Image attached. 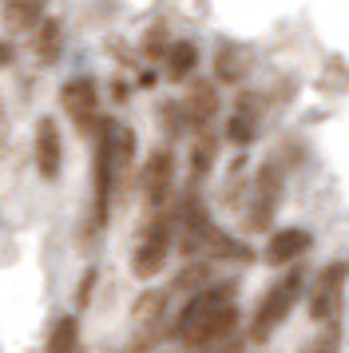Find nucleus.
I'll list each match as a JSON object with an SVG mask.
<instances>
[{"mask_svg":"<svg viewBox=\"0 0 349 353\" xmlns=\"http://www.w3.org/2000/svg\"><path fill=\"white\" fill-rule=\"evenodd\" d=\"M238 325V305H235V282L226 286H203L190 294L183 314L174 318V341L187 350H206L235 334Z\"/></svg>","mask_w":349,"mask_h":353,"instance_id":"1","label":"nucleus"},{"mask_svg":"<svg viewBox=\"0 0 349 353\" xmlns=\"http://www.w3.org/2000/svg\"><path fill=\"white\" fill-rule=\"evenodd\" d=\"M171 239H174V207L171 203L151 207L147 223L139 226V239L131 246V274L143 278V282L163 274V262L171 254Z\"/></svg>","mask_w":349,"mask_h":353,"instance_id":"2","label":"nucleus"},{"mask_svg":"<svg viewBox=\"0 0 349 353\" xmlns=\"http://www.w3.org/2000/svg\"><path fill=\"white\" fill-rule=\"evenodd\" d=\"M301 290H306V270L301 266H290V274H282L274 286L262 294V302L254 310V321H250V337L254 341H270L274 330L290 318V310L298 305Z\"/></svg>","mask_w":349,"mask_h":353,"instance_id":"3","label":"nucleus"},{"mask_svg":"<svg viewBox=\"0 0 349 353\" xmlns=\"http://www.w3.org/2000/svg\"><path fill=\"white\" fill-rule=\"evenodd\" d=\"M282 187H286L282 163H278V159H266L262 167H258L254 183H250V210H246V230H270L274 214H278V203H282Z\"/></svg>","mask_w":349,"mask_h":353,"instance_id":"4","label":"nucleus"},{"mask_svg":"<svg viewBox=\"0 0 349 353\" xmlns=\"http://www.w3.org/2000/svg\"><path fill=\"white\" fill-rule=\"evenodd\" d=\"M346 282H349V262H330V266L314 278V290H310V318H314L317 325H337L341 302H346Z\"/></svg>","mask_w":349,"mask_h":353,"instance_id":"5","label":"nucleus"},{"mask_svg":"<svg viewBox=\"0 0 349 353\" xmlns=\"http://www.w3.org/2000/svg\"><path fill=\"white\" fill-rule=\"evenodd\" d=\"M60 108L68 112V119L76 123V131L92 135L95 123H99V88H95L92 76H72V80L63 83Z\"/></svg>","mask_w":349,"mask_h":353,"instance_id":"6","label":"nucleus"},{"mask_svg":"<svg viewBox=\"0 0 349 353\" xmlns=\"http://www.w3.org/2000/svg\"><path fill=\"white\" fill-rule=\"evenodd\" d=\"M163 321H167V294L163 290H143L139 302L131 305V325H135V341L127 353H147L163 334Z\"/></svg>","mask_w":349,"mask_h":353,"instance_id":"7","label":"nucleus"},{"mask_svg":"<svg viewBox=\"0 0 349 353\" xmlns=\"http://www.w3.org/2000/svg\"><path fill=\"white\" fill-rule=\"evenodd\" d=\"M139 187H143L147 207L171 203V194H174V151L171 147H155L147 155V163H143V171H139Z\"/></svg>","mask_w":349,"mask_h":353,"instance_id":"8","label":"nucleus"},{"mask_svg":"<svg viewBox=\"0 0 349 353\" xmlns=\"http://www.w3.org/2000/svg\"><path fill=\"white\" fill-rule=\"evenodd\" d=\"M32 159H36V171L40 179H52L60 175L63 167V139H60V128H56V119H40L36 123V139H32Z\"/></svg>","mask_w":349,"mask_h":353,"instance_id":"9","label":"nucleus"},{"mask_svg":"<svg viewBox=\"0 0 349 353\" xmlns=\"http://www.w3.org/2000/svg\"><path fill=\"white\" fill-rule=\"evenodd\" d=\"M179 103H183V119H187V131L210 128V119L219 115V88H215L210 80H199V76H190L187 96L179 99Z\"/></svg>","mask_w":349,"mask_h":353,"instance_id":"10","label":"nucleus"},{"mask_svg":"<svg viewBox=\"0 0 349 353\" xmlns=\"http://www.w3.org/2000/svg\"><path fill=\"white\" fill-rule=\"evenodd\" d=\"M258 119H262V108H258V96L242 92L235 99V108L226 115V143L235 147H250L258 139Z\"/></svg>","mask_w":349,"mask_h":353,"instance_id":"11","label":"nucleus"},{"mask_svg":"<svg viewBox=\"0 0 349 353\" xmlns=\"http://www.w3.org/2000/svg\"><path fill=\"white\" fill-rule=\"evenodd\" d=\"M310 246H314L310 230H301V226H286V230H278V234L266 242V262L270 266H290V262H298Z\"/></svg>","mask_w":349,"mask_h":353,"instance_id":"12","label":"nucleus"},{"mask_svg":"<svg viewBox=\"0 0 349 353\" xmlns=\"http://www.w3.org/2000/svg\"><path fill=\"white\" fill-rule=\"evenodd\" d=\"M60 52H63V24L56 17H44L32 28V56L48 68L60 60Z\"/></svg>","mask_w":349,"mask_h":353,"instance_id":"13","label":"nucleus"},{"mask_svg":"<svg viewBox=\"0 0 349 353\" xmlns=\"http://www.w3.org/2000/svg\"><path fill=\"white\" fill-rule=\"evenodd\" d=\"M163 76L171 83H183L195 76V68H199V48L190 44V40H171V48L163 52Z\"/></svg>","mask_w":349,"mask_h":353,"instance_id":"14","label":"nucleus"},{"mask_svg":"<svg viewBox=\"0 0 349 353\" xmlns=\"http://www.w3.org/2000/svg\"><path fill=\"white\" fill-rule=\"evenodd\" d=\"M219 159V135L210 128L195 131V143H190V183H203L210 175V167Z\"/></svg>","mask_w":349,"mask_h":353,"instance_id":"15","label":"nucleus"},{"mask_svg":"<svg viewBox=\"0 0 349 353\" xmlns=\"http://www.w3.org/2000/svg\"><path fill=\"white\" fill-rule=\"evenodd\" d=\"M44 4L48 0H4L0 4V17L12 32H32L40 20H44Z\"/></svg>","mask_w":349,"mask_h":353,"instance_id":"16","label":"nucleus"},{"mask_svg":"<svg viewBox=\"0 0 349 353\" xmlns=\"http://www.w3.org/2000/svg\"><path fill=\"white\" fill-rule=\"evenodd\" d=\"M246 68H250L246 48H238V44H219V52H215V76H219L222 83H238L246 76Z\"/></svg>","mask_w":349,"mask_h":353,"instance_id":"17","label":"nucleus"},{"mask_svg":"<svg viewBox=\"0 0 349 353\" xmlns=\"http://www.w3.org/2000/svg\"><path fill=\"white\" fill-rule=\"evenodd\" d=\"M76 350H79V321H76V314H63L52 325V334H48L44 353H76Z\"/></svg>","mask_w":349,"mask_h":353,"instance_id":"18","label":"nucleus"},{"mask_svg":"<svg viewBox=\"0 0 349 353\" xmlns=\"http://www.w3.org/2000/svg\"><path fill=\"white\" fill-rule=\"evenodd\" d=\"M210 286V258H190L187 270L174 278V290H187V294H195V290Z\"/></svg>","mask_w":349,"mask_h":353,"instance_id":"19","label":"nucleus"},{"mask_svg":"<svg viewBox=\"0 0 349 353\" xmlns=\"http://www.w3.org/2000/svg\"><path fill=\"white\" fill-rule=\"evenodd\" d=\"M167 48H171V32H167V24L159 20V24H151V28L143 32V56H147L151 64H159Z\"/></svg>","mask_w":349,"mask_h":353,"instance_id":"20","label":"nucleus"},{"mask_svg":"<svg viewBox=\"0 0 349 353\" xmlns=\"http://www.w3.org/2000/svg\"><path fill=\"white\" fill-rule=\"evenodd\" d=\"M159 123L167 128V135H183L187 131V119H183V103L179 99H167V103H159Z\"/></svg>","mask_w":349,"mask_h":353,"instance_id":"21","label":"nucleus"},{"mask_svg":"<svg viewBox=\"0 0 349 353\" xmlns=\"http://www.w3.org/2000/svg\"><path fill=\"white\" fill-rule=\"evenodd\" d=\"M341 350V337H337V325H326L321 334L310 341V345H301L298 353H337Z\"/></svg>","mask_w":349,"mask_h":353,"instance_id":"22","label":"nucleus"},{"mask_svg":"<svg viewBox=\"0 0 349 353\" xmlns=\"http://www.w3.org/2000/svg\"><path fill=\"white\" fill-rule=\"evenodd\" d=\"M95 282H99V270L92 266V270L83 274V282H79V294H76V302H79V305H88V302H92V290H95Z\"/></svg>","mask_w":349,"mask_h":353,"instance_id":"23","label":"nucleus"},{"mask_svg":"<svg viewBox=\"0 0 349 353\" xmlns=\"http://www.w3.org/2000/svg\"><path fill=\"white\" fill-rule=\"evenodd\" d=\"M12 56H16L12 44H8V40H0V68H8V64H12Z\"/></svg>","mask_w":349,"mask_h":353,"instance_id":"24","label":"nucleus"}]
</instances>
